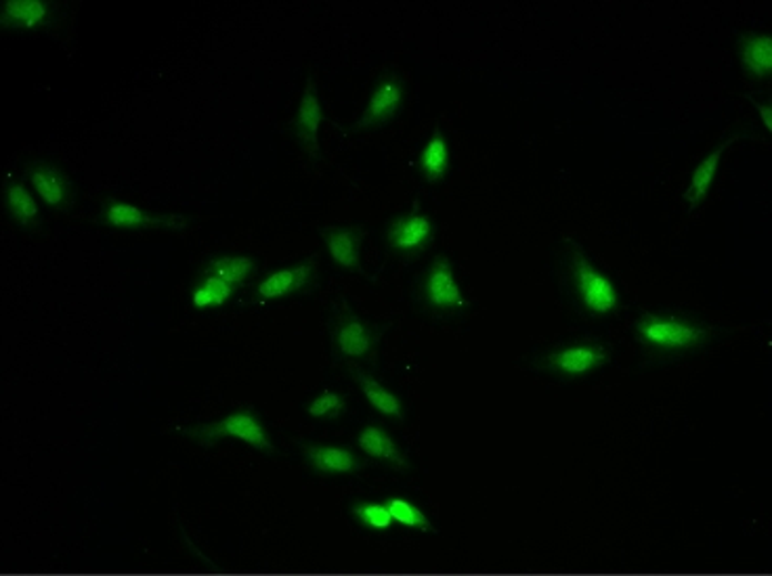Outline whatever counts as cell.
<instances>
[{
	"label": "cell",
	"mask_w": 772,
	"mask_h": 576,
	"mask_svg": "<svg viewBox=\"0 0 772 576\" xmlns=\"http://www.w3.org/2000/svg\"><path fill=\"white\" fill-rule=\"evenodd\" d=\"M389 325L370 323L351 309L347 300L334 306V315L330 319V340L334 356L342 361H374L378 346Z\"/></svg>",
	"instance_id": "277c9868"
},
{
	"label": "cell",
	"mask_w": 772,
	"mask_h": 576,
	"mask_svg": "<svg viewBox=\"0 0 772 576\" xmlns=\"http://www.w3.org/2000/svg\"><path fill=\"white\" fill-rule=\"evenodd\" d=\"M347 411V396L337 391H323L320 396H315L307 413L315 420H337Z\"/></svg>",
	"instance_id": "484cf974"
},
{
	"label": "cell",
	"mask_w": 772,
	"mask_h": 576,
	"mask_svg": "<svg viewBox=\"0 0 772 576\" xmlns=\"http://www.w3.org/2000/svg\"><path fill=\"white\" fill-rule=\"evenodd\" d=\"M179 432L200 446H212L225 438H233L269 455L275 453V445L254 407H240L229 413L223 420L208 422V424H193L188 428H179Z\"/></svg>",
	"instance_id": "3957f363"
},
{
	"label": "cell",
	"mask_w": 772,
	"mask_h": 576,
	"mask_svg": "<svg viewBox=\"0 0 772 576\" xmlns=\"http://www.w3.org/2000/svg\"><path fill=\"white\" fill-rule=\"evenodd\" d=\"M347 372L358 382L359 391L363 394V398L370 403L372 410H377L380 415H387L391 420L405 417L403 401L397 396L395 392L389 391L384 384H380L374 375L361 370L355 363H349Z\"/></svg>",
	"instance_id": "44dd1931"
},
{
	"label": "cell",
	"mask_w": 772,
	"mask_h": 576,
	"mask_svg": "<svg viewBox=\"0 0 772 576\" xmlns=\"http://www.w3.org/2000/svg\"><path fill=\"white\" fill-rule=\"evenodd\" d=\"M323 120H325V115H323L320 91L315 87V80L309 75L307 84H304V91H302L297 115L290 122V132H292L294 141L299 143V148L313 162H320L321 160L320 129Z\"/></svg>",
	"instance_id": "7c38bea8"
},
{
	"label": "cell",
	"mask_w": 772,
	"mask_h": 576,
	"mask_svg": "<svg viewBox=\"0 0 772 576\" xmlns=\"http://www.w3.org/2000/svg\"><path fill=\"white\" fill-rule=\"evenodd\" d=\"M450 168H452L450 141L443 129L437 124L418 155V172L429 185H437L450 174Z\"/></svg>",
	"instance_id": "e0dca14e"
},
{
	"label": "cell",
	"mask_w": 772,
	"mask_h": 576,
	"mask_svg": "<svg viewBox=\"0 0 772 576\" xmlns=\"http://www.w3.org/2000/svg\"><path fill=\"white\" fill-rule=\"evenodd\" d=\"M59 9L49 0H4L0 28L9 32H34L56 26Z\"/></svg>",
	"instance_id": "4fadbf2b"
},
{
	"label": "cell",
	"mask_w": 772,
	"mask_h": 576,
	"mask_svg": "<svg viewBox=\"0 0 772 576\" xmlns=\"http://www.w3.org/2000/svg\"><path fill=\"white\" fill-rule=\"evenodd\" d=\"M634 335L651 353L680 354L705 346L712 340V330L689 316L644 313L634 323Z\"/></svg>",
	"instance_id": "7a4b0ae2"
},
{
	"label": "cell",
	"mask_w": 772,
	"mask_h": 576,
	"mask_svg": "<svg viewBox=\"0 0 772 576\" xmlns=\"http://www.w3.org/2000/svg\"><path fill=\"white\" fill-rule=\"evenodd\" d=\"M434 238L437 224L431 214L422 210L420 200H415L408 212L393 216L384 231V242L389 250L405 261H414L420 254H424L433 245Z\"/></svg>",
	"instance_id": "8992f818"
},
{
	"label": "cell",
	"mask_w": 772,
	"mask_h": 576,
	"mask_svg": "<svg viewBox=\"0 0 772 576\" xmlns=\"http://www.w3.org/2000/svg\"><path fill=\"white\" fill-rule=\"evenodd\" d=\"M318 275H320L318 256L311 254L301 262L271 271L264 280L259 281L254 296L257 302H273L282 297L311 294L318 287Z\"/></svg>",
	"instance_id": "30bf717a"
},
{
	"label": "cell",
	"mask_w": 772,
	"mask_h": 576,
	"mask_svg": "<svg viewBox=\"0 0 772 576\" xmlns=\"http://www.w3.org/2000/svg\"><path fill=\"white\" fill-rule=\"evenodd\" d=\"M358 446L372 459L389 465L393 469H410L408 455L399 448L395 438L378 424H368L358 434Z\"/></svg>",
	"instance_id": "ffe728a7"
},
{
	"label": "cell",
	"mask_w": 772,
	"mask_h": 576,
	"mask_svg": "<svg viewBox=\"0 0 772 576\" xmlns=\"http://www.w3.org/2000/svg\"><path fill=\"white\" fill-rule=\"evenodd\" d=\"M745 134L741 132H733L729 137H724L716 148L712 149L701 162L699 166L695 168L693 176H691V183L686 186L684 191V202L689 205V212H695L699 205L703 204L710 195V189L714 185L716 181L718 170H720V162L724 158V153L729 151V148L735 143V141H741Z\"/></svg>",
	"instance_id": "2e32d148"
},
{
	"label": "cell",
	"mask_w": 772,
	"mask_h": 576,
	"mask_svg": "<svg viewBox=\"0 0 772 576\" xmlns=\"http://www.w3.org/2000/svg\"><path fill=\"white\" fill-rule=\"evenodd\" d=\"M320 235L330 259L337 266H340L342 271L358 273L365 277V271L361 266V243L365 238V229L361 224L321 226Z\"/></svg>",
	"instance_id": "5bb4252c"
},
{
	"label": "cell",
	"mask_w": 772,
	"mask_h": 576,
	"mask_svg": "<svg viewBox=\"0 0 772 576\" xmlns=\"http://www.w3.org/2000/svg\"><path fill=\"white\" fill-rule=\"evenodd\" d=\"M94 223L118 231H170L181 233L191 226V219L183 214H158L141 205L122 200H103Z\"/></svg>",
	"instance_id": "5b68a950"
},
{
	"label": "cell",
	"mask_w": 772,
	"mask_h": 576,
	"mask_svg": "<svg viewBox=\"0 0 772 576\" xmlns=\"http://www.w3.org/2000/svg\"><path fill=\"white\" fill-rule=\"evenodd\" d=\"M736 51L741 68L752 80H766L772 72L771 34L745 32L736 38Z\"/></svg>",
	"instance_id": "ac0fdd59"
},
{
	"label": "cell",
	"mask_w": 772,
	"mask_h": 576,
	"mask_svg": "<svg viewBox=\"0 0 772 576\" xmlns=\"http://www.w3.org/2000/svg\"><path fill=\"white\" fill-rule=\"evenodd\" d=\"M309 467L320 476H347L363 469V459L349 446L320 445L299 441Z\"/></svg>",
	"instance_id": "9a60e30c"
},
{
	"label": "cell",
	"mask_w": 772,
	"mask_h": 576,
	"mask_svg": "<svg viewBox=\"0 0 772 576\" xmlns=\"http://www.w3.org/2000/svg\"><path fill=\"white\" fill-rule=\"evenodd\" d=\"M420 300L434 315H458L467 309V297L455 280L453 264L445 254H437L420 277Z\"/></svg>",
	"instance_id": "52a82bcc"
},
{
	"label": "cell",
	"mask_w": 772,
	"mask_h": 576,
	"mask_svg": "<svg viewBox=\"0 0 772 576\" xmlns=\"http://www.w3.org/2000/svg\"><path fill=\"white\" fill-rule=\"evenodd\" d=\"M2 202H4V210H7L9 219L18 224L19 229H26V231H38L40 229V224H42L40 208H38L34 195L28 191V186L23 185L21 181L13 179V176H9L4 181Z\"/></svg>",
	"instance_id": "d6986e66"
},
{
	"label": "cell",
	"mask_w": 772,
	"mask_h": 576,
	"mask_svg": "<svg viewBox=\"0 0 772 576\" xmlns=\"http://www.w3.org/2000/svg\"><path fill=\"white\" fill-rule=\"evenodd\" d=\"M611 353L596 340H580L563 344L550 353L542 354L535 361V367L540 372L557 375V377H584L588 373L596 372L604 365H609Z\"/></svg>",
	"instance_id": "ba28073f"
},
{
	"label": "cell",
	"mask_w": 772,
	"mask_h": 576,
	"mask_svg": "<svg viewBox=\"0 0 772 576\" xmlns=\"http://www.w3.org/2000/svg\"><path fill=\"white\" fill-rule=\"evenodd\" d=\"M563 262L567 280L585 313L604 316L620 311L622 300L615 283L590 261L584 247L575 240H563Z\"/></svg>",
	"instance_id": "6da1fadb"
},
{
	"label": "cell",
	"mask_w": 772,
	"mask_h": 576,
	"mask_svg": "<svg viewBox=\"0 0 772 576\" xmlns=\"http://www.w3.org/2000/svg\"><path fill=\"white\" fill-rule=\"evenodd\" d=\"M351 516L370 530H389L393 526V518L384 503L358 502L351 505Z\"/></svg>",
	"instance_id": "d4e9b609"
},
{
	"label": "cell",
	"mask_w": 772,
	"mask_h": 576,
	"mask_svg": "<svg viewBox=\"0 0 772 576\" xmlns=\"http://www.w3.org/2000/svg\"><path fill=\"white\" fill-rule=\"evenodd\" d=\"M405 103V80L399 72H382L358 124L349 132H370L389 127Z\"/></svg>",
	"instance_id": "9c48e42d"
},
{
	"label": "cell",
	"mask_w": 772,
	"mask_h": 576,
	"mask_svg": "<svg viewBox=\"0 0 772 576\" xmlns=\"http://www.w3.org/2000/svg\"><path fill=\"white\" fill-rule=\"evenodd\" d=\"M235 292H238V287L229 285L227 281L198 273L189 300H191L193 309L210 311V309H221V306L229 304V300L235 296Z\"/></svg>",
	"instance_id": "603a6c76"
},
{
	"label": "cell",
	"mask_w": 772,
	"mask_h": 576,
	"mask_svg": "<svg viewBox=\"0 0 772 576\" xmlns=\"http://www.w3.org/2000/svg\"><path fill=\"white\" fill-rule=\"evenodd\" d=\"M259 271V264L254 256L248 254H214L204 261L198 273L212 275L219 280L227 281L233 287H242L245 281L250 280Z\"/></svg>",
	"instance_id": "7402d4cb"
},
{
	"label": "cell",
	"mask_w": 772,
	"mask_h": 576,
	"mask_svg": "<svg viewBox=\"0 0 772 576\" xmlns=\"http://www.w3.org/2000/svg\"><path fill=\"white\" fill-rule=\"evenodd\" d=\"M26 179L38 198L57 212H70L74 208L76 191L72 179L61 166L49 160H32L26 164Z\"/></svg>",
	"instance_id": "8fae6325"
},
{
	"label": "cell",
	"mask_w": 772,
	"mask_h": 576,
	"mask_svg": "<svg viewBox=\"0 0 772 576\" xmlns=\"http://www.w3.org/2000/svg\"><path fill=\"white\" fill-rule=\"evenodd\" d=\"M750 101L754 103L755 110L760 112V115H762V124H764V129L766 131L771 132L772 131V105L771 101H758V99H752L750 97Z\"/></svg>",
	"instance_id": "4316f807"
},
{
	"label": "cell",
	"mask_w": 772,
	"mask_h": 576,
	"mask_svg": "<svg viewBox=\"0 0 772 576\" xmlns=\"http://www.w3.org/2000/svg\"><path fill=\"white\" fill-rule=\"evenodd\" d=\"M384 505H387L393 522H399V524L414 528V530H422V533H434L433 524L415 503L408 502L403 497H389Z\"/></svg>",
	"instance_id": "cb8c5ba5"
}]
</instances>
